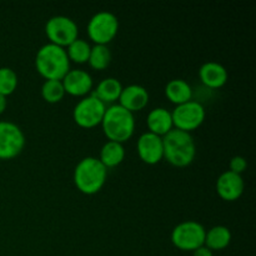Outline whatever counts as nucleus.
Instances as JSON below:
<instances>
[{"label":"nucleus","mask_w":256,"mask_h":256,"mask_svg":"<svg viewBox=\"0 0 256 256\" xmlns=\"http://www.w3.org/2000/svg\"><path fill=\"white\" fill-rule=\"evenodd\" d=\"M206 116V110L202 102L196 100H189L175 106L172 112V125L175 129L184 130V132H192L198 129L204 122Z\"/></svg>","instance_id":"nucleus-7"},{"label":"nucleus","mask_w":256,"mask_h":256,"mask_svg":"<svg viewBox=\"0 0 256 256\" xmlns=\"http://www.w3.org/2000/svg\"><path fill=\"white\" fill-rule=\"evenodd\" d=\"M102 126L105 136L110 142L124 144L134 134V114L119 104L110 105L105 110L104 118L102 120Z\"/></svg>","instance_id":"nucleus-3"},{"label":"nucleus","mask_w":256,"mask_h":256,"mask_svg":"<svg viewBox=\"0 0 256 256\" xmlns=\"http://www.w3.org/2000/svg\"><path fill=\"white\" fill-rule=\"evenodd\" d=\"M90 66L95 70H104L112 62V52H110L108 45H98L95 44L90 50L89 60H88Z\"/></svg>","instance_id":"nucleus-21"},{"label":"nucleus","mask_w":256,"mask_h":256,"mask_svg":"<svg viewBox=\"0 0 256 256\" xmlns=\"http://www.w3.org/2000/svg\"><path fill=\"white\" fill-rule=\"evenodd\" d=\"M139 158L148 165H155L164 159L162 138L150 132H142L136 142Z\"/></svg>","instance_id":"nucleus-11"},{"label":"nucleus","mask_w":256,"mask_h":256,"mask_svg":"<svg viewBox=\"0 0 256 256\" xmlns=\"http://www.w3.org/2000/svg\"><path fill=\"white\" fill-rule=\"evenodd\" d=\"M199 78L204 85L212 89H218L226 84L228 70L224 65L216 62H206L200 66Z\"/></svg>","instance_id":"nucleus-15"},{"label":"nucleus","mask_w":256,"mask_h":256,"mask_svg":"<svg viewBox=\"0 0 256 256\" xmlns=\"http://www.w3.org/2000/svg\"><path fill=\"white\" fill-rule=\"evenodd\" d=\"M165 95L175 105L184 104L192 98V89L184 79H172L165 86Z\"/></svg>","instance_id":"nucleus-19"},{"label":"nucleus","mask_w":256,"mask_h":256,"mask_svg":"<svg viewBox=\"0 0 256 256\" xmlns=\"http://www.w3.org/2000/svg\"><path fill=\"white\" fill-rule=\"evenodd\" d=\"M65 50H66L68 58H69L70 62H74L76 64H84L89 60L92 46H90L86 40L78 38L72 44L68 45Z\"/></svg>","instance_id":"nucleus-22"},{"label":"nucleus","mask_w":256,"mask_h":256,"mask_svg":"<svg viewBox=\"0 0 256 256\" xmlns=\"http://www.w3.org/2000/svg\"><path fill=\"white\" fill-rule=\"evenodd\" d=\"M149 102V92L144 86L138 84H130L122 88L119 96V105L134 114L142 110Z\"/></svg>","instance_id":"nucleus-14"},{"label":"nucleus","mask_w":256,"mask_h":256,"mask_svg":"<svg viewBox=\"0 0 256 256\" xmlns=\"http://www.w3.org/2000/svg\"><path fill=\"white\" fill-rule=\"evenodd\" d=\"M122 88L124 86L116 78H105L96 85V89L92 92V95L98 98L100 102H104L105 105L112 104V102L119 100Z\"/></svg>","instance_id":"nucleus-17"},{"label":"nucleus","mask_w":256,"mask_h":256,"mask_svg":"<svg viewBox=\"0 0 256 256\" xmlns=\"http://www.w3.org/2000/svg\"><path fill=\"white\" fill-rule=\"evenodd\" d=\"M98 159L105 168H115L122 164L125 159L124 145L116 142H106L100 149V156Z\"/></svg>","instance_id":"nucleus-20"},{"label":"nucleus","mask_w":256,"mask_h":256,"mask_svg":"<svg viewBox=\"0 0 256 256\" xmlns=\"http://www.w3.org/2000/svg\"><path fill=\"white\" fill-rule=\"evenodd\" d=\"M229 168H230L229 169L230 172L242 175L248 168L246 159H245L244 156H242V155H235V156H232V159H230Z\"/></svg>","instance_id":"nucleus-25"},{"label":"nucleus","mask_w":256,"mask_h":256,"mask_svg":"<svg viewBox=\"0 0 256 256\" xmlns=\"http://www.w3.org/2000/svg\"><path fill=\"white\" fill-rule=\"evenodd\" d=\"M204 225L195 220H185L172 229V242L175 248L184 252H194L205 242Z\"/></svg>","instance_id":"nucleus-5"},{"label":"nucleus","mask_w":256,"mask_h":256,"mask_svg":"<svg viewBox=\"0 0 256 256\" xmlns=\"http://www.w3.org/2000/svg\"><path fill=\"white\" fill-rule=\"evenodd\" d=\"M62 82L65 92L74 96H86L92 89V75L82 69H70Z\"/></svg>","instance_id":"nucleus-13"},{"label":"nucleus","mask_w":256,"mask_h":256,"mask_svg":"<svg viewBox=\"0 0 256 256\" xmlns=\"http://www.w3.org/2000/svg\"><path fill=\"white\" fill-rule=\"evenodd\" d=\"M192 256H214V254H212V252L209 249V248L202 245V246L198 248L196 250L192 252Z\"/></svg>","instance_id":"nucleus-26"},{"label":"nucleus","mask_w":256,"mask_h":256,"mask_svg":"<svg viewBox=\"0 0 256 256\" xmlns=\"http://www.w3.org/2000/svg\"><path fill=\"white\" fill-rule=\"evenodd\" d=\"M105 110H106V105L104 102H100L92 94L86 95L82 100H79L74 106L72 118L79 126L90 129V128L102 124Z\"/></svg>","instance_id":"nucleus-9"},{"label":"nucleus","mask_w":256,"mask_h":256,"mask_svg":"<svg viewBox=\"0 0 256 256\" xmlns=\"http://www.w3.org/2000/svg\"><path fill=\"white\" fill-rule=\"evenodd\" d=\"M18 75L12 68H0V94L8 96L16 90Z\"/></svg>","instance_id":"nucleus-24"},{"label":"nucleus","mask_w":256,"mask_h":256,"mask_svg":"<svg viewBox=\"0 0 256 256\" xmlns=\"http://www.w3.org/2000/svg\"><path fill=\"white\" fill-rule=\"evenodd\" d=\"M65 90L62 80H45L42 85V96L45 102H59L64 98Z\"/></svg>","instance_id":"nucleus-23"},{"label":"nucleus","mask_w":256,"mask_h":256,"mask_svg":"<svg viewBox=\"0 0 256 256\" xmlns=\"http://www.w3.org/2000/svg\"><path fill=\"white\" fill-rule=\"evenodd\" d=\"M230 242H232V232L229 228L224 225H216V226L210 228L206 232L204 245L209 248L212 252H219V250L226 249Z\"/></svg>","instance_id":"nucleus-18"},{"label":"nucleus","mask_w":256,"mask_h":256,"mask_svg":"<svg viewBox=\"0 0 256 256\" xmlns=\"http://www.w3.org/2000/svg\"><path fill=\"white\" fill-rule=\"evenodd\" d=\"M24 132L19 125L9 120L0 122V159L9 160L18 156L25 146Z\"/></svg>","instance_id":"nucleus-10"},{"label":"nucleus","mask_w":256,"mask_h":256,"mask_svg":"<svg viewBox=\"0 0 256 256\" xmlns=\"http://www.w3.org/2000/svg\"><path fill=\"white\" fill-rule=\"evenodd\" d=\"M245 182L242 175L226 170L222 172L216 180V192L222 200L235 202L242 195Z\"/></svg>","instance_id":"nucleus-12"},{"label":"nucleus","mask_w":256,"mask_h":256,"mask_svg":"<svg viewBox=\"0 0 256 256\" xmlns=\"http://www.w3.org/2000/svg\"><path fill=\"white\" fill-rule=\"evenodd\" d=\"M35 68L45 80H62L70 70V60L66 50L48 42L36 52Z\"/></svg>","instance_id":"nucleus-2"},{"label":"nucleus","mask_w":256,"mask_h":256,"mask_svg":"<svg viewBox=\"0 0 256 256\" xmlns=\"http://www.w3.org/2000/svg\"><path fill=\"white\" fill-rule=\"evenodd\" d=\"M164 158L176 168L192 164L196 155V142L190 132L172 128L162 136Z\"/></svg>","instance_id":"nucleus-1"},{"label":"nucleus","mask_w":256,"mask_h":256,"mask_svg":"<svg viewBox=\"0 0 256 256\" xmlns=\"http://www.w3.org/2000/svg\"><path fill=\"white\" fill-rule=\"evenodd\" d=\"M45 34L52 44L65 48L78 39L79 28L76 22L65 15L52 16L45 24Z\"/></svg>","instance_id":"nucleus-8"},{"label":"nucleus","mask_w":256,"mask_h":256,"mask_svg":"<svg viewBox=\"0 0 256 256\" xmlns=\"http://www.w3.org/2000/svg\"><path fill=\"white\" fill-rule=\"evenodd\" d=\"M88 35L98 45H108L118 34L119 20L112 12L102 10L90 18L88 22Z\"/></svg>","instance_id":"nucleus-6"},{"label":"nucleus","mask_w":256,"mask_h":256,"mask_svg":"<svg viewBox=\"0 0 256 256\" xmlns=\"http://www.w3.org/2000/svg\"><path fill=\"white\" fill-rule=\"evenodd\" d=\"M6 106H8L6 96H4V95L0 94V114H2V112H5Z\"/></svg>","instance_id":"nucleus-27"},{"label":"nucleus","mask_w":256,"mask_h":256,"mask_svg":"<svg viewBox=\"0 0 256 256\" xmlns=\"http://www.w3.org/2000/svg\"><path fill=\"white\" fill-rule=\"evenodd\" d=\"M108 169L98 158H82L74 169V182L78 189L85 195L99 192L105 185Z\"/></svg>","instance_id":"nucleus-4"},{"label":"nucleus","mask_w":256,"mask_h":256,"mask_svg":"<svg viewBox=\"0 0 256 256\" xmlns=\"http://www.w3.org/2000/svg\"><path fill=\"white\" fill-rule=\"evenodd\" d=\"M146 125L150 132L162 138L174 128L172 112L166 110L165 108H155L148 114Z\"/></svg>","instance_id":"nucleus-16"}]
</instances>
